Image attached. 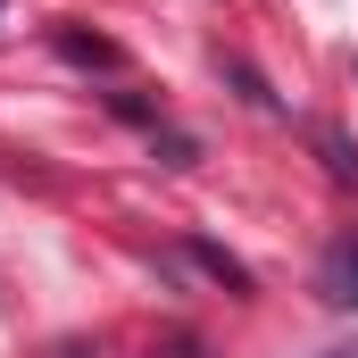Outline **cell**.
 Returning <instances> with one entry per match:
<instances>
[{
    "mask_svg": "<svg viewBox=\"0 0 358 358\" xmlns=\"http://www.w3.org/2000/svg\"><path fill=\"white\" fill-rule=\"evenodd\" d=\"M183 259H192V267H208L225 292H250V267H242V259H225L217 242H183Z\"/></svg>",
    "mask_w": 358,
    "mask_h": 358,
    "instance_id": "cell-2",
    "label": "cell"
},
{
    "mask_svg": "<svg viewBox=\"0 0 358 358\" xmlns=\"http://www.w3.org/2000/svg\"><path fill=\"white\" fill-rule=\"evenodd\" d=\"M317 150H325V167H334V183H358V150L342 142V134H317Z\"/></svg>",
    "mask_w": 358,
    "mask_h": 358,
    "instance_id": "cell-4",
    "label": "cell"
},
{
    "mask_svg": "<svg viewBox=\"0 0 358 358\" xmlns=\"http://www.w3.org/2000/svg\"><path fill=\"white\" fill-rule=\"evenodd\" d=\"M325 358H358V350H325Z\"/></svg>",
    "mask_w": 358,
    "mask_h": 358,
    "instance_id": "cell-6",
    "label": "cell"
},
{
    "mask_svg": "<svg viewBox=\"0 0 358 358\" xmlns=\"http://www.w3.org/2000/svg\"><path fill=\"white\" fill-rule=\"evenodd\" d=\"M159 358H200V342H167V350H159Z\"/></svg>",
    "mask_w": 358,
    "mask_h": 358,
    "instance_id": "cell-5",
    "label": "cell"
},
{
    "mask_svg": "<svg viewBox=\"0 0 358 358\" xmlns=\"http://www.w3.org/2000/svg\"><path fill=\"white\" fill-rule=\"evenodd\" d=\"M317 292H325L334 308H358V234H342V242L325 250V267H317Z\"/></svg>",
    "mask_w": 358,
    "mask_h": 358,
    "instance_id": "cell-1",
    "label": "cell"
},
{
    "mask_svg": "<svg viewBox=\"0 0 358 358\" xmlns=\"http://www.w3.org/2000/svg\"><path fill=\"white\" fill-rule=\"evenodd\" d=\"M59 50H67L76 67H117V42H100V34H84V25H59Z\"/></svg>",
    "mask_w": 358,
    "mask_h": 358,
    "instance_id": "cell-3",
    "label": "cell"
}]
</instances>
